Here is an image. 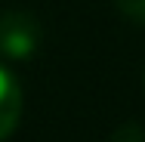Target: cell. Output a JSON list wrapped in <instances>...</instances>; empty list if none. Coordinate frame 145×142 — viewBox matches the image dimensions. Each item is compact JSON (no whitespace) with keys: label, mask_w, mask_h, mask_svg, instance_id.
Segmentation results:
<instances>
[{"label":"cell","mask_w":145,"mask_h":142,"mask_svg":"<svg viewBox=\"0 0 145 142\" xmlns=\"http://www.w3.org/2000/svg\"><path fill=\"white\" fill-rule=\"evenodd\" d=\"M19 114H22V93H19V84H16L12 74L0 65V139H6V136L16 130Z\"/></svg>","instance_id":"7a4b0ae2"},{"label":"cell","mask_w":145,"mask_h":142,"mask_svg":"<svg viewBox=\"0 0 145 142\" xmlns=\"http://www.w3.org/2000/svg\"><path fill=\"white\" fill-rule=\"evenodd\" d=\"M117 6L133 22H145V0H117Z\"/></svg>","instance_id":"277c9868"},{"label":"cell","mask_w":145,"mask_h":142,"mask_svg":"<svg viewBox=\"0 0 145 142\" xmlns=\"http://www.w3.org/2000/svg\"><path fill=\"white\" fill-rule=\"evenodd\" d=\"M40 43V25L34 16L22 9L0 12V56L6 59H28Z\"/></svg>","instance_id":"6da1fadb"},{"label":"cell","mask_w":145,"mask_h":142,"mask_svg":"<svg viewBox=\"0 0 145 142\" xmlns=\"http://www.w3.org/2000/svg\"><path fill=\"white\" fill-rule=\"evenodd\" d=\"M114 142H145V133L139 124H123V127H117Z\"/></svg>","instance_id":"3957f363"}]
</instances>
